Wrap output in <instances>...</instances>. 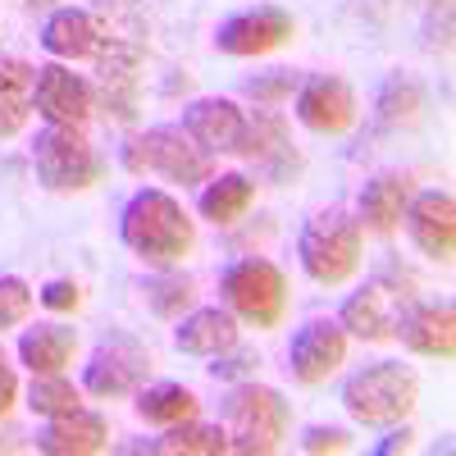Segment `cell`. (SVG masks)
<instances>
[{
  "instance_id": "obj_2",
  "label": "cell",
  "mask_w": 456,
  "mask_h": 456,
  "mask_svg": "<svg viewBox=\"0 0 456 456\" xmlns=\"http://www.w3.org/2000/svg\"><path fill=\"white\" fill-rule=\"evenodd\" d=\"M420 402V374L402 361H374L361 365L347 384H342V406L356 425L365 429H388L402 425Z\"/></svg>"
},
{
  "instance_id": "obj_16",
  "label": "cell",
  "mask_w": 456,
  "mask_h": 456,
  "mask_svg": "<svg viewBox=\"0 0 456 456\" xmlns=\"http://www.w3.org/2000/svg\"><path fill=\"white\" fill-rule=\"evenodd\" d=\"M406 228H411V242L420 247L429 260L452 265V251H456V201H452V192L429 187V192L411 197Z\"/></svg>"
},
{
  "instance_id": "obj_8",
  "label": "cell",
  "mask_w": 456,
  "mask_h": 456,
  "mask_svg": "<svg viewBox=\"0 0 456 456\" xmlns=\"http://www.w3.org/2000/svg\"><path fill=\"white\" fill-rule=\"evenodd\" d=\"M224 301L228 311L242 315L247 324L256 329H279L283 324V311H288V279L274 260H233L224 270Z\"/></svg>"
},
{
  "instance_id": "obj_25",
  "label": "cell",
  "mask_w": 456,
  "mask_h": 456,
  "mask_svg": "<svg viewBox=\"0 0 456 456\" xmlns=\"http://www.w3.org/2000/svg\"><path fill=\"white\" fill-rule=\"evenodd\" d=\"M251 201H256V183H251L247 174H219V178L210 174L197 210H201V219H210V224H238V219L251 210Z\"/></svg>"
},
{
  "instance_id": "obj_21",
  "label": "cell",
  "mask_w": 456,
  "mask_h": 456,
  "mask_svg": "<svg viewBox=\"0 0 456 456\" xmlns=\"http://www.w3.org/2000/svg\"><path fill=\"white\" fill-rule=\"evenodd\" d=\"M406 206H411V174L384 169V174H374L361 192V224L370 233H393L406 219Z\"/></svg>"
},
{
  "instance_id": "obj_37",
  "label": "cell",
  "mask_w": 456,
  "mask_h": 456,
  "mask_svg": "<svg viewBox=\"0 0 456 456\" xmlns=\"http://www.w3.org/2000/svg\"><path fill=\"white\" fill-rule=\"evenodd\" d=\"M251 365H260V361H256V356H233V361H219V356H215L210 374H215V379H238V374H247Z\"/></svg>"
},
{
  "instance_id": "obj_13",
  "label": "cell",
  "mask_w": 456,
  "mask_h": 456,
  "mask_svg": "<svg viewBox=\"0 0 456 456\" xmlns=\"http://www.w3.org/2000/svg\"><path fill=\"white\" fill-rule=\"evenodd\" d=\"M233 156L251 160L270 183H288L297 169H301V156L292 151V133H288V119L279 110H256V119H247L242 128V142Z\"/></svg>"
},
{
  "instance_id": "obj_15",
  "label": "cell",
  "mask_w": 456,
  "mask_h": 456,
  "mask_svg": "<svg viewBox=\"0 0 456 456\" xmlns=\"http://www.w3.org/2000/svg\"><path fill=\"white\" fill-rule=\"evenodd\" d=\"M402 288H393L388 279H374L365 283L361 292H352L347 301H342V311H338V324L342 333H352L361 342H388L397 333V320H402Z\"/></svg>"
},
{
  "instance_id": "obj_39",
  "label": "cell",
  "mask_w": 456,
  "mask_h": 456,
  "mask_svg": "<svg viewBox=\"0 0 456 456\" xmlns=\"http://www.w3.org/2000/svg\"><path fill=\"white\" fill-rule=\"evenodd\" d=\"M14 438H23V434H14V429H5V434H0V452H19L23 443H14Z\"/></svg>"
},
{
  "instance_id": "obj_27",
  "label": "cell",
  "mask_w": 456,
  "mask_h": 456,
  "mask_svg": "<svg viewBox=\"0 0 456 456\" xmlns=\"http://www.w3.org/2000/svg\"><path fill=\"white\" fill-rule=\"evenodd\" d=\"M151 452H160V456H224L228 452V434L210 429V425H197V420H183L160 443H151Z\"/></svg>"
},
{
  "instance_id": "obj_20",
  "label": "cell",
  "mask_w": 456,
  "mask_h": 456,
  "mask_svg": "<svg viewBox=\"0 0 456 456\" xmlns=\"http://www.w3.org/2000/svg\"><path fill=\"white\" fill-rule=\"evenodd\" d=\"M174 347L187 356H224L238 347V320L233 311L219 306H201L192 315H183V324L174 329Z\"/></svg>"
},
{
  "instance_id": "obj_17",
  "label": "cell",
  "mask_w": 456,
  "mask_h": 456,
  "mask_svg": "<svg viewBox=\"0 0 456 456\" xmlns=\"http://www.w3.org/2000/svg\"><path fill=\"white\" fill-rule=\"evenodd\" d=\"M242 128H247V114L228 96H197L183 114V133L197 146H206L210 156H233L242 142Z\"/></svg>"
},
{
  "instance_id": "obj_24",
  "label": "cell",
  "mask_w": 456,
  "mask_h": 456,
  "mask_svg": "<svg viewBox=\"0 0 456 456\" xmlns=\"http://www.w3.org/2000/svg\"><path fill=\"white\" fill-rule=\"evenodd\" d=\"M42 46L55 55V60H92L96 51V28H92V10H55L42 28Z\"/></svg>"
},
{
  "instance_id": "obj_30",
  "label": "cell",
  "mask_w": 456,
  "mask_h": 456,
  "mask_svg": "<svg viewBox=\"0 0 456 456\" xmlns=\"http://www.w3.org/2000/svg\"><path fill=\"white\" fill-rule=\"evenodd\" d=\"M146 292V306L156 311L160 320H178L183 311H192V297H197V283L178 274V270H160L156 279H146L142 283Z\"/></svg>"
},
{
  "instance_id": "obj_5",
  "label": "cell",
  "mask_w": 456,
  "mask_h": 456,
  "mask_svg": "<svg viewBox=\"0 0 456 456\" xmlns=\"http://www.w3.org/2000/svg\"><path fill=\"white\" fill-rule=\"evenodd\" d=\"M124 169L137 174V178L142 174H160L169 183L192 187V183H206L215 174V156L206 146H197L183 128L160 124V128H146V133L124 142Z\"/></svg>"
},
{
  "instance_id": "obj_35",
  "label": "cell",
  "mask_w": 456,
  "mask_h": 456,
  "mask_svg": "<svg viewBox=\"0 0 456 456\" xmlns=\"http://www.w3.org/2000/svg\"><path fill=\"white\" fill-rule=\"evenodd\" d=\"M78 301H83V292H78L73 279H51L42 288V306L46 311H78Z\"/></svg>"
},
{
  "instance_id": "obj_12",
  "label": "cell",
  "mask_w": 456,
  "mask_h": 456,
  "mask_svg": "<svg viewBox=\"0 0 456 456\" xmlns=\"http://www.w3.org/2000/svg\"><path fill=\"white\" fill-rule=\"evenodd\" d=\"M292 37H297V19H292L288 10H279V5H256V10H242V14H233V19H224L219 32H215V46H219L224 55L251 60V55L279 51L283 42H292Z\"/></svg>"
},
{
  "instance_id": "obj_3",
  "label": "cell",
  "mask_w": 456,
  "mask_h": 456,
  "mask_svg": "<svg viewBox=\"0 0 456 456\" xmlns=\"http://www.w3.org/2000/svg\"><path fill=\"white\" fill-rule=\"evenodd\" d=\"M301 270H306L320 288H342L347 279H356L361 256H365V238H361V219H352L342 206L320 210L306 228H301Z\"/></svg>"
},
{
  "instance_id": "obj_38",
  "label": "cell",
  "mask_w": 456,
  "mask_h": 456,
  "mask_svg": "<svg viewBox=\"0 0 456 456\" xmlns=\"http://www.w3.org/2000/svg\"><path fill=\"white\" fill-rule=\"evenodd\" d=\"M411 438H415L411 429H397V434H388L384 443H379L374 452H379V456H393V452H406V447H411Z\"/></svg>"
},
{
  "instance_id": "obj_14",
  "label": "cell",
  "mask_w": 456,
  "mask_h": 456,
  "mask_svg": "<svg viewBox=\"0 0 456 456\" xmlns=\"http://www.w3.org/2000/svg\"><path fill=\"white\" fill-rule=\"evenodd\" d=\"M347 361V333L338 320H311L301 324L292 347H288V370L297 384H329V374H338V365Z\"/></svg>"
},
{
  "instance_id": "obj_28",
  "label": "cell",
  "mask_w": 456,
  "mask_h": 456,
  "mask_svg": "<svg viewBox=\"0 0 456 456\" xmlns=\"http://www.w3.org/2000/svg\"><path fill=\"white\" fill-rule=\"evenodd\" d=\"M425 110V87L406 78V73H393L379 92V124L384 128H402V124H415Z\"/></svg>"
},
{
  "instance_id": "obj_10",
  "label": "cell",
  "mask_w": 456,
  "mask_h": 456,
  "mask_svg": "<svg viewBox=\"0 0 456 456\" xmlns=\"http://www.w3.org/2000/svg\"><path fill=\"white\" fill-rule=\"evenodd\" d=\"M32 105L51 128H87V119L96 114L92 101V83L78 78L64 64H42L32 78Z\"/></svg>"
},
{
  "instance_id": "obj_18",
  "label": "cell",
  "mask_w": 456,
  "mask_h": 456,
  "mask_svg": "<svg viewBox=\"0 0 456 456\" xmlns=\"http://www.w3.org/2000/svg\"><path fill=\"white\" fill-rule=\"evenodd\" d=\"M393 338H402L415 356L452 361V352H456V315H452V301H420V306L402 311Z\"/></svg>"
},
{
  "instance_id": "obj_9",
  "label": "cell",
  "mask_w": 456,
  "mask_h": 456,
  "mask_svg": "<svg viewBox=\"0 0 456 456\" xmlns=\"http://www.w3.org/2000/svg\"><path fill=\"white\" fill-rule=\"evenodd\" d=\"M146 374H151V352H146V342H137L133 333H110L96 342V352L83 370V388L92 397H133L142 384H146Z\"/></svg>"
},
{
  "instance_id": "obj_19",
  "label": "cell",
  "mask_w": 456,
  "mask_h": 456,
  "mask_svg": "<svg viewBox=\"0 0 456 456\" xmlns=\"http://www.w3.org/2000/svg\"><path fill=\"white\" fill-rule=\"evenodd\" d=\"M105 447H110V420L83 406L51 420L42 438H37V452H46V456H96Z\"/></svg>"
},
{
  "instance_id": "obj_33",
  "label": "cell",
  "mask_w": 456,
  "mask_h": 456,
  "mask_svg": "<svg viewBox=\"0 0 456 456\" xmlns=\"http://www.w3.org/2000/svg\"><path fill=\"white\" fill-rule=\"evenodd\" d=\"M301 452H352V434L347 429H338V425H311L306 434H301Z\"/></svg>"
},
{
  "instance_id": "obj_1",
  "label": "cell",
  "mask_w": 456,
  "mask_h": 456,
  "mask_svg": "<svg viewBox=\"0 0 456 456\" xmlns=\"http://www.w3.org/2000/svg\"><path fill=\"white\" fill-rule=\"evenodd\" d=\"M119 238L151 270H178L183 256L197 247V224L187 219V210L169 192L142 187V192L128 197V206L119 215Z\"/></svg>"
},
{
  "instance_id": "obj_29",
  "label": "cell",
  "mask_w": 456,
  "mask_h": 456,
  "mask_svg": "<svg viewBox=\"0 0 456 456\" xmlns=\"http://www.w3.org/2000/svg\"><path fill=\"white\" fill-rule=\"evenodd\" d=\"M92 101L110 124H133L137 119V73H96Z\"/></svg>"
},
{
  "instance_id": "obj_26",
  "label": "cell",
  "mask_w": 456,
  "mask_h": 456,
  "mask_svg": "<svg viewBox=\"0 0 456 456\" xmlns=\"http://www.w3.org/2000/svg\"><path fill=\"white\" fill-rule=\"evenodd\" d=\"M197 393L183 388V384H151V388H137V415L146 425H160V429H174L183 420H197Z\"/></svg>"
},
{
  "instance_id": "obj_6",
  "label": "cell",
  "mask_w": 456,
  "mask_h": 456,
  "mask_svg": "<svg viewBox=\"0 0 456 456\" xmlns=\"http://www.w3.org/2000/svg\"><path fill=\"white\" fill-rule=\"evenodd\" d=\"M32 165L46 192L73 197V192H92L105 178V160L96 156V146L83 137V128H51L32 142Z\"/></svg>"
},
{
  "instance_id": "obj_34",
  "label": "cell",
  "mask_w": 456,
  "mask_h": 456,
  "mask_svg": "<svg viewBox=\"0 0 456 456\" xmlns=\"http://www.w3.org/2000/svg\"><path fill=\"white\" fill-rule=\"evenodd\" d=\"M292 87H297V83H292V73H274V78H251V83H247V96L274 110L279 101L292 96Z\"/></svg>"
},
{
  "instance_id": "obj_4",
  "label": "cell",
  "mask_w": 456,
  "mask_h": 456,
  "mask_svg": "<svg viewBox=\"0 0 456 456\" xmlns=\"http://www.w3.org/2000/svg\"><path fill=\"white\" fill-rule=\"evenodd\" d=\"M292 425V411L283 402L279 388L265 384H238L224 402V434H228V452L242 456H270L283 447Z\"/></svg>"
},
{
  "instance_id": "obj_31",
  "label": "cell",
  "mask_w": 456,
  "mask_h": 456,
  "mask_svg": "<svg viewBox=\"0 0 456 456\" xmlns=\"http://www.w3.org/2000/svg\"><path fill=\"white\" fill-rule=\"evenodd\" d=\"M28 406L42 415V420H60V415H69V411H78V406H83V393L73 388L64 374H32Z\"/></svg>"
},
{
  "instance_id": "obj_7",
  "label": "cell",
  "mask_w": 456,
  "mask_h": 456,
  "mask_svg": "<svg viewBox=\"0 0 456 456\" xmlns=\"http://www.w3.org/2000/svg\"><path fill=\"white\" fill-rule=\"evenodd\" d=\"M92 28H96V51H92L96 73H137L142 69L146 37H151V19L142 10V0H96Z\"/></svg>"
},
{
  "instance_id": "obj_23",
  "label": "cell",
  "mask_w": 456,
  "mask_h": 456,
  "mask_svg": "<svg viewBox=\"0 0 456 456\" xmlns=\"http://www.w3.org/2000/svg\"><path fill=\"white\" fill-rule=\"evenodd\" d=\"M32 78L37 69L19 55H0V142H10L28 128L32 114Z\"/></svg>"
},
{
  "instance_id": "obj_32",
  "label": "cell",
  "mask_w": 456,
  "mask_h": 456,
  "mask_svg": "<svg viewBox=\"0 0 456 456\" xmlns=\"http://www.w3.org/2000/svg\"><path fill=\"white\" fill-rule=\"evenodd\" d=\"M32 315V288L19 274H0V333L19 329Z\"/></svg>"
},
{
  "instance_id": "obj_36",
  "label": "cell",
  "mask_w": 456,
  "mask_h": 456,
  "mask_svg": "<svg viewBox=\"0 0 456 456\" xmlns=\"http://www.w3.org/2000/svg\"><path fill=\"white\" fill-rule=\"evenodd\" d=\"M19 402V374H14V365H10V356H5V347H0V420L10 415V406Z\"/></svg>"
},
{
  "instance_id": "obj_22",
  "label": "cell",
  "mask_w": 456,
  "mask_h": 456,
  "mask_svg": "<svg viewBox=\"0 0 456 456\" xmlns=\"http://www.w3.org/2000/svg\"><path fill=\"white\" fill-rule=\"evenodd\" d=\"M78 356V329L69 324H37L19 338V361L32 374H64Z\"/></svg>"
},
{
  "instance_id": "obj_11",
  "label": "cell",
  "mask_w": 456,
  "mask_h": 456,
  "mask_svg": "<svg viewBox=\"0 0 456 456\" xmlns=\"http://www.w3.org/2000/svg\"><path fill=\"white\" fill-rule=\"evenodd\" d=\"M356 114H361L356 92L338 73H311L297 87V119L320 137H342L347 128H356Z\"/></svg>"
}]
</instances>
